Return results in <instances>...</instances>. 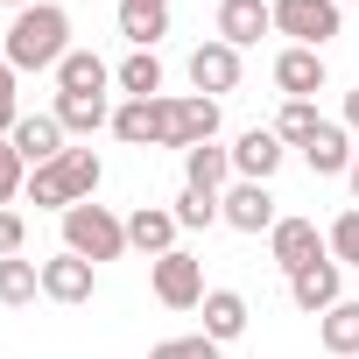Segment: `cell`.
Segmentation results:
<instances>
[{
  "label": "cell",
  "instance_id": "1",
  "mask_svg": "<svg viewBox=\"0 0 359 359\" xmlns=\"http://www.w3.org/2000/svg\"><path fill=\"white\" fill-rule=\"evenodd\" d=\"M0 57H8L15 71H57V64L71 57V15L57 8V0H36V8H22Z\"/></svg>",
  "mask_w": 359,
  "mask_h": 359
},
{
  "label": "cell",
  "instance_id": "2",
  "mask_svg": "<svg viewBox=\"0 0 359 359\" xmlns=\"http://www.w3.org/2000/svg\"><path fill=\"white\" fill-rule=\"evenodd\" d=\"M99 155L92 148H64L50 169H29V198L43 205V212H71V205H92V191H99Z\"/></svg>",
  "mask_w": 359,
  "mask_h": 359
},
{
  "label": "cell",
  "instance_id": "3",
  "mask_svg": "<svg viewBox=\"0 0 359 359\" xmlns=\"http://www.w3.org/2000/svg\"><path fill=\"white\" fill-rule=\"evenodd\" d=\"M64 254H78V261H120L127 254V219H113L106 205H71L64 212Z\"/></svg>",
  "mask_w": 359,
  "mask_h": 359
},
{
  "label": "cell",
  "instance_id": "4",
  "mask_svg": "<svg viewBox=\"0 0 359 359\" xmlns=\"http://www.w3.org/2000/svg\"><path fill=\"white\" fill-rule=\"evenodd\" d=\"M275 36H289L296 50H324L331 36H345L338 0H275Z\"/></svg>",
  "mask_w": 359,
  "mask_h": 359
},
{
  "label": "cell",
  "instance_id": "5",
  "mask_svg": "<svg viewBox=\"0 0 359 359\" xmlns=\"http://www.w3.org/2000/svg\"><path fill=\"white\" fill-rule=\"evenodd\" d=\"M148 282H155V303H169V310H198L205 303V261L184 254V247L148 261Z\"/></svg>",
  "mask_w": 359,
  "mask_h": 359
},
{
  "label": "cell",
  "instance_id": "6",
  "mask_svg": "<svg viewBox=\"0 0 359 359\" xmlns=\"http://www.w3.org/2000/svg\"><path fill=\"white\" fill-rule=\"evenodd\" d=\"M219 219H226L233 233H275V226H282V212H275V191H268V184H226Z\"/></svg>",
  "mask_w": 359,
  "mask_h": 359
},
{
  "label": "cell",
  "instance_id": "7",
  "mask_svg": "<svg viewBox=\"0 0 359 359\" xmlns=\"http://www.w3.org/2000/svg\"><path fill=\"white\" fill-rule=\"evenodd\" d=\"M113 134L127 148H169V99H127V106H113Z\"/></svg>",
  "mask_w": 359,
  "mask_h": 359
},
{
  "label": "cell",
  "instance_id": "8",
  "mask_svg": "<svg viewBox=\"0 0 359 359\" xmlns=\"http://www.w3.org/2000/svg\"><path fill=\"white\" fill-rule=\"evenodd\" d=\"M268 254H275V268H282V275H296V268H310V261H324L331 247H324V233H317V219H282V226L268 233Z\"/></svg>",
  "mask_w": 359,
  "mask_h": 359
},
{
  "label": "cell",
  "instance_id": "9",
  "mask_svg": "<svg viewBox=\"0 0 359 359\" xmlns=\"http://www.w3.org/2000/svg\"><path fill=\"white\" fill-rule=\"evenodd\" d=\"M289 296H296V310L324 317L331 303H345V268L324 254V261H310V268H296V275H289Z\"/></svg>",
  "mask_w": 359,
  "mask_h": 359
},
{
  "label": "cell",
  "instance_id": "10",
  "mask_svg": "<svg viewBox=\"0 0 359 359\" xmlns=\"http://www.w3.org/2000/svg\"><path fill=\"white\" fill-rule=\"evenodd\" d=\"M212 134H219V99H205V92L169 99V148H205Z\"/></svg>",
  "mask_w": 359,
  "mask_h": 359
},
{
  "label": "cell",
  "instance_id": "11",
  "mask_svg": "<svg viewBox=\"0 0 359 359\" xmlns=\"http://www.w3.org/2000/svg\"><path fill=\"white\" fill-rule=\"evenodd\" d=\"M191 85H198L205 99L240 92V50H233V43H198V50H191Z\"/></svg>",
  "mask_w": 359,
  "mask_h": 359
},
{
  "label": "cell",
  "instance_id": "12",
  "mask_svg": "<svg viewBox=\"0 0 359 359\" xmlns=\"http://www.w3.org/2000/svg\"><path fill=\"white\" fill-rule=\"evenodd\" d=\"M261 36H275V0H219V43L247 50Z\"/></svg>",
  "mask_w": 359,
  "mask_h": 359
},
{
  "label": "cell",
  "instance_id": "13",
  "mask_svg": "<svg viewBox=\"0 0 359 359\" xmlns=\"http://www.w3.org/2000/svg\"><path fill=\"white\" fill-rule=\"evenodd\" d=\"M282 134L275 127H247L240 141H233V169H240V184H268V176L282 169Z\"/></svg>",
  "mask_w": 359,
  "mask_h": 359
},
{
  "label": "cell",
  "instance_id": "14",
  "mask_svg": "<svg viewBox=\"0 0 359 359\" xmlns=\"http://www.w3.org/2000/svg\"><path fill=\"white\" fill-rule=\"evenodd\" d=\"M176 212H162V205H134L127 212V247L134 254H148V261H162V254H176Z\"/></svg>",
  "mask_w": 359,
  "mask_h": 359
},
{
  "label": "cell",
  "instance_id": "15",
  "mask_svg": "<svg viewBox=\"0 0 359 359\" xmlns=\"http://www.w3.org/2000/svg\"><path fill=\"white\" fill-rule=\"evenodd\" d=\"M8 141H15V155H22L29 169H50V162L64 155V127H57V113H22Z\"/></svg>",
  "mask_w": 359,
  "mask_h": 359
},
{
  "label": "cell",
  "instance_id": "16",
  "mask_svg": "<svg viewBox=\"0 0 359 359\" xmlns=\"http://www.w3.org/2000/svg\"><path fill=\"white\" fill-rule=\"evenodd\" d=\"M92 289H99L92 261H78V254H50L43 261V296L50 303H92Z\"/></svg>",
  "mask_w": 359,
  "mask_h": 359
},
{
  "label": "cell",
  "instance_id": "17",
  "mask_svg": "<svg viewBox=\"0 0 359 359\" xmlns=\"http://www.w3.org/2000/svg\"><path fill=\"white\" fill-rule=\"evenodd\" d=\"M275 85H282V99H317L324 92V50H282L275 57Z\"/></svg>",
  "mask_w": 359,
  "mask_h": 359
},
{
  "label": "cell",
  "instance_id": "18",
  "mask_svg": "<svg viewBox=\"0 0 359 359\" xmlns=\"http://www.w3.org/2000/svg\"><path fill=\"white\" fill-rule=\"evenodd\" d=\"M303 162H310V176H352V134H345L338 120H324V127L303 141Z\"/></svg>",
  "mask_w": 359,
  "mask_h": 359
},
{
  "label": "cell",
  "instance_id": "19",
  "mask_svg": "<svg viewBox=\"0 0 359 359\" xmlns=\"http://www.w3.org/2000/svg\"><path fill=\"white\" fill-rule=\"evenodd\" d=\"M198 310H205V338H212V345H233V338L247 331V317H254L240 289H205V303H198Z\"/></svg>",
  "mask_w": 359,
  "mask_h": 359
},
{
  "label": "cell",
  "instance_id": "20",
  "mask_svg": "<svg viewBox=\"0 0 359 359\" xmlns=\"http://www.w3.org/2000/svg\"><path fill=\"white\" fill-rule=\"evenodd\" d=\"M169 8H176V0H120V36L134 50H155L169 36Z\"/></svg>",
  "mask_w": 359,
  "mask_h": 359
},
{
  "label": "cell",
  "instance_id": "21",
  "mask_svg": "<svg viewBox=\"0 0 359 359\" xmlns=\"http://www.w3.org/2000/svg\"><path fill=\"white\" fill-rule=\"evenodd\" d=\"M113 85V71H106V57H92V50H71L64 64H57V92L64 99H99Z\"/></svg>",
  "mask_w": 359,
  "mask_h": 359
},
{
  "label": "cell",
  "instance_id": "22",
  "mask_svg": "<svg viewBox=\"0 0 359 359\" xmlns=\"http://www.w3.org/2000/svg\"><path fill=\"white\" fill-rule=\"evenodd\" d=\"M226 176H233V148H219V141L184 148V184H191V191H219V198H226Z\"/></svg>",
  "mask_w": 359,
  "mask_h": 359
},
{
  "label": "cell",
  "instance_id": "23",
  "mask_svg": "<svg viewBox=\"0 0 359 359\" xmlns=\"http://www.w3.org/2000/svg\"><path fill=\"white\" fill-rule=\"evenodd\" d=\"M317 338H324V352L331 359H352L359 352V303L345 296V303H331L324 310V324H317Z\"/></svg>",
  "mask_w": 359,
  "mask_h": 359
},
{
  "label": "cell",
  "instance_id": "24",
  "mask_svg": "<svg viewBox=\"0 0 359 359\" xmlns=\"http://www.w3.org/2000/svg\"><path fill=\"white\" fill-rule=\"evenodd\" d=\"M113 85H120L127 99H162V57H155V50H134V57L113 71Z\"/></svg>",
  "mask_w": 359,
  "mask_h": 359
},
{
  "label": "cell",
  "instance_id": "25",
  "mask_svg": "<svg viewBox=\"0 0 359 359\" xmlns=\"http://www.w3.org/2000/svg\"><path fill=\"white\" fill-rule=\"evenodd\" d=\"M50 113H57V127H64V134H99V127H113L106 92H99V99H64V92H57V106H50Z\"/></svg>",
  "mask_w": 359,
  "mask_h": 359
},
{
  "label": "cell",
  "instance_id": "26",
  "mask_svg": "<svg viewBox=\"0 0 359 359\" xmlns=\"http://www.w3.org/2000/svg\"><path fill=\"white\" fill-rule=\"evenodd\" d=\"M43 296V268L36 261H0V303H8V310H22V303H36Z\"/></svg>",
  "mask_w": 359,
  "mask_h": 359
},
{
  "label": "cell",
  "instance_id": "27",
  "mask_svg": "<svg viewBox=\"0 0 359 359\" xmlns=\"http://www.w3.org/2000/svg\"><path fill=\"white\" fill-rule=\"evenodd\" d=\"M317 127H324V113H317V99H289V106H282V120H275V134H282L289 148H303V141H310Z\"/></svg>",
  "mask_w": 359,
  "mask_h": 359
},
{
  "label": "cell",
  "instance_id": "28",
  "mask_svg": "<svg viewBox=\"0 0 359 359\" xmlns=\"http://www.w3.org/2000/svg\"><path fill=\"white\" fill-rule=\"evenodd\" d=\"M324 247H331V261H338V268H359V212H338V219H331V233H324Z\"/></svg>",
  "mask_w": 359,
  "mask_h": 359
},
{
  "label": "cell",
  "instance_id": "29",
  "mask_svg": "<svg viewBox=\"0 0 359 359\" xmlns=\"http://www.w3.org/2000/svg\"><path fill=\"white\" fill-rule=\"evenodd\" d=\"M176 226H219V191H191L184 184V198H176Z\"/></svg>",
  "mask_w": 359,
  "mask_h": 359
},
{
  "label": "cell",
  "instance_id": "30",
  "mask_svg": "<svg viewBox=\"0 0 359 359\" xmlns=\"http://www.w3.org/2000/svg\"><path fill=\"white\" fill-rule=\"evenodd\" d=\"M29 191V162L15 155V141H0V205H15Z\"/></svg>",
  "mask_w": 359,
  "mask_h": 359
},
{
  "label": "cell",
  "instance_id": "31",
  "mask_svg": "<svg viewBox=\"0 0 359 359\" xmlns=\"http://www.w3.org/2000/svg\"><path fill=\"white\" fill-rule=\"evenodd\" d=\"M219 352H226V345H212V338L198 331V338H162L148 359H219Z\"/></svg>",
  "mask_w": 359,
  "mask_h": 359
},
{
  "label": "cell",
  "instance_id": "32",
  "mask_svg": "<svg viewBox=\"0 0 359 359\" xmlns=\"http://www.w3.org/2000/svg\"><path fill=\"white\" fill-rule=\"evenodd\" d=\"M15 78H22V71H15L8 57H0V141H8V134H15V120H22V99H15Z\"/></svg>",
  "mask_w": 359,
  "mask_h": 359
},
{
  "label": "cell",
  "instance_id": "33",
  "mask_svg": "<svg viewBox=\"0 0 359 359\" xmlns=\"http://www.w3.org/2000/svg\"><path fill=\"white\" fill-rule=\"evenodd\" d=\"M22 240H29L22 212H8V205H0V261H15V254H22Z\"/></svg>",
  "mask_w": 359,
  "mask_h": 359
},
{
  "label": "cell",
  "instance_id": "34",
  "mask_svg": "<svg viewBox=\"0 0 359 359\" xmlns=\"http://www.w3.org/2000/svg\"><path fill=\"white\" fill-rule=\"evenodd\" d=\"M345 127H352V134H359V85H352V92H345Z\"/></svg>",
  "mask_w": 359,
  "mask_h": 359
},
{
  "label": "cell",
  "instance_id": "35",
  "mask_svg": "<svg viewBox=\"0 0 359 359\" xmlns=\"http://www.w3.org/2000/svg\"><path fill=\"white\" fill-rule=\"evenodd\" d=\"M352 198H359V148H352Z\"/></svg>",
  "mask_w": 359,
  "mask_h": 359
},
{
  "label": "cell",
  "instance_id": "36",
  "mask_svg": "<svg viewBox=\"0 0 359 359\" xmlns=\"http://www.w3.org/2000/svg\"><path fill=\"white\" fill-rule=\"evenodd\" d=\"M8 8H15V15H22V8H36V0H8Z\"/></svg>",
  "mask_w": 359,
  "mask_h": 359
},
{
  "label": "cell",
  "instance_id": "37",
  "mask_svg": "<svg viewBox=\"0 0 359 359\" xmlns=\"http://www.w3.org/2000/svg\"><path fill=\"white\" fill-rule=\"evenodd\" d=\"M338 8H345V0H338Z\"/></svg>",
  "mask_w": 359,
  "mask_h": 359
}]
</instances>
